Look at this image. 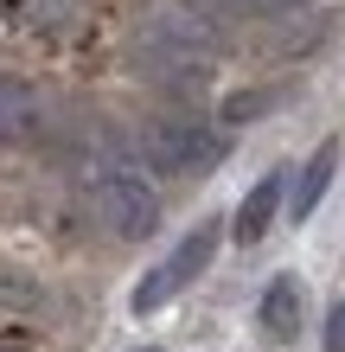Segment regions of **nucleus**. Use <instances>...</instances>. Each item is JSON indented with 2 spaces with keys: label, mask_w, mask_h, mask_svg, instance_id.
I'll use <instances>...</instances> for the list:
<instances>
[{
  "label": "nucleus",
  "mask_w": 345,
  "mask_h": 352,
  "mask_svg": "<svg viewBox=\"0 0 345 352\" xmlns=\"http://www.w3.org/2000/svg\"><path fill=\"white\" fill-rule=\"evenodd\" d=\"M211 26L198 13L186 7H167V13H154L147 26H141L134 38V52H141V77H154V84H167V90H192V84H205L211 77Z\"/></svg>",
  "instance_id": "1"
},
{
  "label": "nucleus",
  "mask_w": 345,
  "mask_h": 352,
  "mask_svg": "<svg viewBox=\"0 0 345 352\" xmlns=\"http://www.w3.org/2000/svg\"><path fill=\"white\" fill-rule=\"evenodd\" d=\"M281 192H288V167H275V173H262L256 186H250V199L237 205V243L250 250V243H262L269 237V224H275V212H281Z\"/></svg>",
  "instance_id": "6"
},
{
  "label": "nucleus",
  "mask_w": 345,
  "mask_h": 352,
  "mask_svg": "<svg viewBox=\"0 0 345 352\" xmlns=\"http://www.w3.org/2000/svg\"><path fill=\"white\" fill-rule=\"evenodd\" d=\"M326 352H345V301H333L326 314Z\"/></svg>",
  "instance_id": "9"
},
{
  "label": "nucleus",
  "mask_w": 345,
  "mask_h": 352,
  "mask_svg": "<svg viewBox=\"0 0 345 352\" xmlns=\"http://www.w3.org/2000/svg\"><path fill=\"white\" fill-rule=\"evenodd\" d=\"M230 141L211 129V122H198V116H167V122H154L147 135H141V154L154 160L160 173H211L217 160H224Z\"/></svg>",
  "instance_id": "3"
},
{
  "label": "nucleus",
  "mask_w": 345,
  "mask_h": 352,
  "mask_svg": "<svg viewBox=\"0 0 345 352\" xmlns=\"http://www.w3.org/2000/svg\"><path fill=\"white\" fill-rule=\"evenodd\" d=\"M333 173H339V141H320V148H313V160L300 167V186H294V199H288V218H294V224L320 212V199H326Z\"/></svg>",
  "instance_id": "7"
},
{
  "label": "nucleus",
  "mask_w": 345,
  "mask_h": 352,
  "mask_svg": "<svg viewBox=\"0 0 345 352\" xmlns=\"http://www.w3.org/2000/svg\"><path fill=\"white\" fill-rule=\"evenodd\" d=\"M0 352H19V346H0Z\"/></svg>",
  "instance_id": "10"
},
{
  "label": "nucleus",
  "mask_w": 345,
  "mask_h": 352,
  "mask_svg": "<svg viewBox=\"0 0 345 352\" xmlns=\"http://www.w3.org/2000/svg\"><path fill=\"white\" fill-rule=\"evenodd\" d=\"M217 237H224V231H217V218H198L192 231H186V237H179L173 250H167V256H160V263L147 269V276L134 282L128 307H134L141 320H147V314H160V307H167V301H173V295H179V288H186L192 276H205V263L217 256Z\"/></svg>",
  "instance_id": "2"
},
{
  "label": "nucleus",
  "mask_w": 345,
  "mask_h": 352,
  "mask_svg": "<svg viewBox=\"0 0 345 352\" xmlns=\"http://www.w3.org/2000/svg\"><path fill=\"white\" fill-rule=\"evenodd\" d=\"M300 314H307V282L300 276H269V288H262V301H256V327L269 340H294L300 333Z\"/></svg>",
  "instance_id": "5"
},
{
  "label": "nucleus",
  "mask_w": 345,
  "mask_h": 352,
  "mask_svg": "<svg viewBox=\"0 0 345 352\" xmlns=\"http://www.w3.org/2000/svg\"><path fill=\"white\" fill-rule=\"evenodd\" d=\"M90 199H96V218L109 224V237H121V243L154 237V224H160V192H154L134 167H103V179L90 186Z\"/></svg>",
  "instance_id": "4"
},
{
  "label": "nucleus",
  "mask_w": 345,
  "mask_h": 352,
  "mask_svg": "<svg viewBox=\"0 0 345 352\" xmlns=\"http://www.w3.org/2000/svg\"><path fill=\"white\" fill-rule=\"evenodd\" d=\"M32 129H38V96L19 77H0V148L32 141Z\"/></svg>",
  "instance_id": "8"
}]
</instances>
